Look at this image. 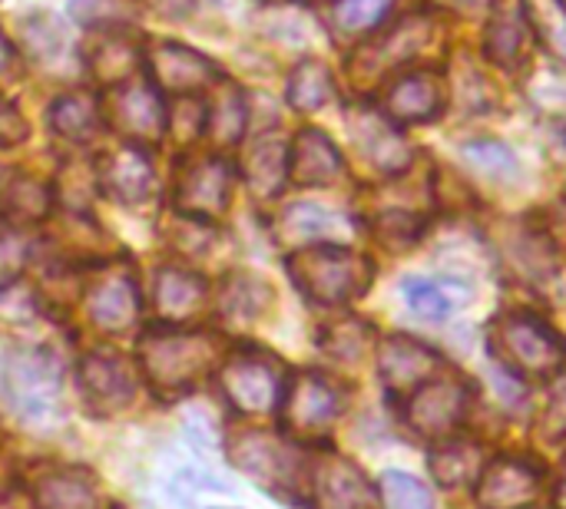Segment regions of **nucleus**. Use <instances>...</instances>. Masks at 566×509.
I'll list each match as a JSON object with an SVG mask.
<instances>
[{"instance_id":"nucleus-1","label":"nucleus","mask_w":566,"mask_h":509,"mask_svg":"<svg viewBox=\"0 0 566 509\" xmlns=\"http://www.w3.org/2000/svg\"><path fill=\"white\" fill-rule=\"evenodd\" d=\"M216 344L202 331H149L139 341V364L163 394L189 391L212 368Z\"/></svg>"},{"instance_id":"nucleus-2","label":"nucleus","mask_w":566,"mask_h":509,"mask_svg":"<svg viewBox=\"0 0 566 509\" xmlns=\"http://www.w3.org/2000/svg\"><path fill=\"white\" fill-rule=\"evenodd\" d=\"M3 394L10 407L17 411L20 421L33 427H46L60 421V394H63V378L60 364L46 351H13L3 361L0 371Z\"/></svg>"},{"instance_id":"nucleus-3","label":"nucleus","mask_w":566,"mask_h":509,"mask_svg":"<svg viewBox=\"0 0 566 509\" xmlns=\"http://www.w3.org/2000/svg\"><path fill=\"white\" fill-rule=\"evenodd\" d=\"M289 275L315 305H345L371 282V262L345 248H305L289 258Z\"/></svg>"},{"instance_id":"nucleus-4","label":"nucleus","mask_w":566,"mask_h":509,"mask_svg":"<svg viewBox=\"0 0 566 509\" xmlns=\"http://www.w3.org/2000/svg\"><path fill=\"white\" fill-rule=\"evenodd\" d=\"M494 354L521 374L547 378L566 364V341L537 315L514 311L494 321L491 331Z\"/></svg>"},{"instance_id":"nucleus-5","label":"nucleus","mask_w":566,"mask_h":509,"mask_svg":"<svg viewBox=\"0 0 566 509\" xmlns=\"http://www.w3.org/2000/svg\"><path fill=\"white\" fill-rule=\"evenodd\" d=\"M219 388L242 414H272L282 404L285 378L275 358L262 351H239L219 368Z\"/></svg>"},{"instance_id":"nucleus-6","label":"nucleus","mask_w":566,"mask_h":509,"mask_svg":"<svg viewBox=\"0 0 566 509\" xmlns=\"http://www.w3.org/2000/svg\"><path fill=\"white\" fill-rule=\"evenodd\" d=\"M80 397L86 411L96 417H113L123 414L136 401V374L126 358L113 351H93L80 361L76 371Z\"/></svg>"},{"instance_id":"nucleus-7","label":"nucleus","mask_w":566,"mask_h":509,"mask_svg":"<svg viewBox=\"0 0 566 509\" xmlns=\"http://www.w3.org/2000/svg\"><path fill=\"white\" fill-rule=\"evenodd\" d=\"M342 407H345L342 388L315 371H305L295 381H289L282 394L285 424L292 434H302V437L325 434L338 421Z\"/></svg>"},{"instance_id":"nucleus-8","label":"nucleus","mask_w":566,"mask_h":509,"mask_svg":"<svg viewBox=\"0 0 566 509\" xmlns=\"http://www.w3.org/2000/svg\"><path fill=\"white\" fill-rule=\"evenodd\" d=\"M232 460L239 464V470L255 477L272 494L298 490V457H295V450L289 444H282L272 434L249 431V434L235 437Z\"/></svg>"},{"instance_id":"nucleus-9","label":"nucleus","mask_w":566,"mask_h":509,"mask_svg":"<svg viewBox=\"0 0 566 509\" xmlns=\"http://www.w3.org/2000/svg\"><path fill=\"white\" fill-rule=\"evenodd\" d=\"M471 391L458 381H428L408 401V424L431 441L448 437L468 417Z\"/></svg>"},{"instance_id":"nucleus-10","label":"nucleus","mask_w":566,"mask_h":509,"mask_svg":"<svg viewBox=\"0 0 566 509\" xmlns=\"http://www.w3.org/2000/svg\"><path fill=\"white\" fill-rule=\"evenodd\" d=\"M103 116L133 142H156L166 126L159 93L139 79H126L123 86H116L109 93V106L103 109Z\"/></svg>"},{"instance_id":"nucleus-11","label":"nucleus","mask_w":566,"mask_h":509,"mask_svg":"<svg viewBox=\"0 0 566 509\" xmlns=\"http://www.w3.org/2000/svg\"><path fill=\"white\" fill-rule=\"evenodd\" d=\"M541 497V474L514 457L494 460L481 474L478 500L484 509H527Z\"/></svg>"},{"instance_id":"nucleus-12","label":"nucleus","mask_w":566,"mask_h":509,"mask_svg":"<svg viewBox=\"0 0 566 509\" xmlns=\"http://www.w3.org/2000/svg\"><path fill=\"white\" fill-rule=\"evenodd\" d=\"M153 79L163 93L189 96L192 89H202L216 79V63L202 56L199 50H189L182 43H156L149 53Z\"/></svg>"},{"instance_id":"nucleus-13","label":"nucleus","mask_w":566,"mask_h":509,"mask_svg":"<svg viewBox=\"0 0 566 509\" xmlns=\"http://www.w3.org/2000/svg\"><path fill=\"white\" fill-rule=\"evenodd\" d=\"M86 311L99 331L123 335L136 325L139 318V291L136 282L126 272H106L90 285L86 295Z\"/></svg>"},{"instance_id":"nucleus-14","label":"nucleus","mask_w":566,"mask_h":509,"mask_svg":"<svg viewBox=\"0 0 566 509\" xmlns=\"http://www.w3.org/2000/svg\"><path fill=\"white\" fill-rule=\"evenodd\" d=\"M438 364L441 358L415 338L391 335L381 344V378L395 394H415L438 374Z\"/></svg>"},{"instance_id":"nucleus-15","label":"nucleus","mask_w":566,"mask_h":509,"mask_svg":"<svg viewBox=\"0 0 566 509\" xmlns=\"http://www.w3.org/2000/svg\"><path fill=\"white\" fill-rule=\"evenodd\" d=\"M229 189H232V169L222 159H199L192 162L176 189V202L189 215H219L229 205Z\"/></svg>"},{"instance_id":"nucleus-16","label":"nucleus","mask_w":566,"mask_h":509,"mask_svg":"<svg viewBox=\"0 0 566 509\" xmlns=\"http://www.w3.org/2000/svg\"><path fill=\"white\" fill-rule=\"evenodd\" d=\"M375 490L348 460H325L315 470V509H375Z\"/></svg>"},{"instance_id":"nucleus-17","label":"nucleus","mask_w":566,"mask_h":509,"mask_svg":"<svg viewBox=\"0 0 566 509\" xmlns=\"http://www.w3.org/2000/svg\"><path fill=\"white\" fill-rule=\"evenodd\" d=\"M385 113L395 123H428L441 113V79L434 73H405L385 93Z\"/></svg>"},{"instance_id":"nucleus-18","label":"nucleus","mask_w":566,"mask_h":509,"mask_svg":"<svg viewBox=\"0 0 566 509\" xmlns=\"http://www.w3.org/2000/svg\"><path fill=\"white\" fill-rule=\"evenodd\" d=\"M342 152L318 129H302L289 149V179L302 185H328L342 172Z\"/></svg>"},{"instance_id":"nucleus-19","label":"nucleus","mask_w":566,"mask_h":509,"mask_svg":"<svg viewBox=\"0 0 566 509\" xmlns=\"http://www.w3.org/2000/svg\"><path fill=\"white\" fill-rule=\"evenodd\" d=\"M99 179L103 189L126 205H136L153 192V166L139 146H123L109 152L99 166Z\"/></svg>"},{"instance_id":"nucleus-20","label":"nucleus","mask_w":566,"mask_h":509,"mask_svg":"<svg viewBox=\"0 0 566 509\" xmlns=\"http://www.w3.org/2000/svg\"><path fill=\"white\" fill-rule=\"evenodd\" d=\"M36 509H99V494L83 470H50L33 487Z\"/></svg>"},{"instance_id":"nucleus-21","label":"nucleus","mask_w":566,"mask_h":509,"mask_svg":"<svg viewBox=\"0 0 566 509\" xmlns=\"http://www.w3.org/2000/svg\"><path fill=\"white\" fill-rule=\"evenodd\" d=\"M206 298H209V288L199 275L182 272V268L156 272V305H159L163 318L186 321L202 311Z\"/></svg>"},{"instance_id":"nucleus-22","label":"nucleus","mask_w":566,"mask_h":509,"mask_svg":"<svg viewBox=\"0 0 566 509\" xmlns=\"http://www.w3.org/2000/svg\"><path fill=\"white\" fill-rule=\"evenodd\" d=\"M531 50V30L527 20L517 7V0H504L497 7L494 23L488 26V53L497 63H517Z\"/></svg>"},{"instance_id":"nucleus-23","label":"nucleus","mask_w":566,"mask_h":509,"mask_svg":"<svg viewBox=\"0 0 566 509\" xmlns=\"http://www.w3.org/2000/svg\"><path fill=\"white\" fill-rule=\"evenodd\" d=\"M99 106L93 96L86 93H70V96H60L53 106H50V129L60 132L63 139L70 142H90L96 132H99Z\"/></svg>"},{"instance_id":"nucleus-24","label":"nucleus","mask_w":566,"mask_h":509,"mask_svg":"<svg viewBox=\"0 0 566 509\" xmlns=\"http://www.w3.org/2000/svg\"><path fill=\"white\" fill-rule=\"evenodd\" d=\"M289 179V152L279 139H259L245 156V182L255 195H275Z\"/></svg>"},{"instance_id":"nucleus-25","label":"nucleus","mask_w":566,"mask_h":509,"mask_svg":"<svg viewBox=\"0 0 566 509\" xmlns=\"http://www.w3.org/2000/svg\"><path fill=\"white\" fill-rule=\"evenodd\" d=\"M355 139L361 142V149L371 156V162L385 172H398L411 162V152L408 146L398 139L395 129L385 126V119H375V116H361L358 126H355Z\"/></svg>"},{"instance_id":"nucleus-26","label":"nucleus","mask_w":566,"mask_h":509,"mask_svg":"<svg viewBox=\"0 0 566 509\" xmlns=\"http://www.w3.org/2000/svg\"><path fill=\"white\" fill-rule=\"evenodd\" d=\"M50 212V192L46 185H40L36 179L27 176H13L3 189H0V215L10 225H27L36 222Z\"/></svg>"},{"instance_id":"nucleus-27","label":"nucleus","mask_w":566,"mask_h":509,"mask_svg":"<svg viewBox=\"0 0 566 509\" xmlns=\"http://www.w3.org/2000/svg\"><path fill=\"white\" fill-rule=\"evenodd\" d=\"M431 470L441 487H464L478 474H484V450L468 441H451L438 447V454L431 457Z\"/></svg>"},{"instance_id":"nucleus-28","label":"nucleus","mask_w":566,"mask_h":509,"mask_svg":"<svg viewBox=\"0 0 566 509\" xmlns=\"http://www.w3.org/2000/svg\"><path fill=\"white\" fill-rule=\"evenodd\" d=\"M265 298H269V288L259 278H252V275H232L222 285V291H219V311L226 318L249 321V318H259L262 315Z\"/></svg>"},{"instance_id":"nucleus-29","label":"nucleus","mask_w":566,"mask_h":509,"mask_svg":"<svg viewBox=\"0 0 566 509\" xmlns=\"http://www.w3.org/2000/svg\"><path fill=\"white\" fill-rule=\"evenodd\" d=\"M332 93H335V83L322 63H302L289 79V103L302 113L322 109Z\"/></svg>"},{"instance_id":"nucleus-30","label":"nucleus","mask_w":566,"mask_h":509,"mask_svg":"<svg viewBox=\"0 0 566 509\" xmlns=\"http://www.w3.org/2000/svg\"><path fill=\"white\" fill-rule=\"evenodd\" d=\"M285 225H289V235L295 238H305V242H315V238H335L348 229V222L335 212H325L318 205H295L289 215H285Z\"/></svg>"},{"instance_id":"nucleus-31","label":"nucleus","mask_w":566,"mask_h":509,"mask_svg":"<svg viewBox=\"0 0 566 509\" xmlns=\"http://www.w3.org/2000/svg\"><path fill=\"white\" fill-rule=\"evenodd\" d=\"M401 295H405L408 308L424 321H444L451 315V298L444 295L441 285H434L428 278H405Z\"/></svg>"},{"instance_id":"nucleus-32","label":"nucleus","mask_w":566,"mask_h":509,"mask_svg":"<svg viewBox=\"0 0 566 509\" xmlns=\"http://www.w3.org/2000/svg\"><path fill=\"white\" fill-rule=\"evenodd\" d=\"M242 126H245V106H242V96L235 89H229L209 113L206 119V129L212 132V139L226 149L232 142H239L242 136Z\"/></svg>"},{"instance_id":"nucleus-33","label":"nucleus","mask_w":566,"mask_h":509,"mask_svg":"<svg viewBox=\"0 0 566 509\" xmlns=\"http://www.w3.org/2000/svg\"><path fill=\"white\" fill-rule=\"evenodd\" d=\"M381 503L388 509H434L428 487L398 470L381 477Z\"/></svg>"},{"instance_id":"nucleus-34","label":"nucleus","mask_w":566,"mask_h":509,"mask_svg":"<svg viewBox=\"0 0 566 509\" xmlns=\"http://www.w3.org/2000/svg\"><path fill=\"white\" fill-rule=\"evenodd\" d=\"M395 0H338L335 7V23L345 33H361L375 26Z\"/></svg>"},{"instance_id":"nucleus-35","label":"nucleus","mask_w":566,"mask_h":509,"mask_svg":"<svg viewBox=\"0 0 566 509\" xmlns=\"http://www.w3.org/2000/svg\"><path fill=\"white\" fill-rule=\"evenodd\" d=\"M23 268H27V242L17 235V229H0V288L13 285Z\"/></svg>"},{"instance_id":"nucleus-36","label":"nucleus","mask_w":566,"mask_h":509,"mask_svg":"<svg viewBox=\"0 0 566 509\" xmlns=\"http://www.w3.org/2000/svg\"><path fill=\"white\" fill-rule=\"evenodd\" d=\"M464 156L474 162V166H481V169H488V172H514L517 169V159L511 156V149H504L501 142H471L468 149H464Z\"/></svg>"},{"instance_id":"nucleus-37","label":"nucleus","mask_w":566,"mask_h":509,"mask_svg":"<svg viewBox=\"0 0 566 509\" xmlns=\"http://www.w3.org/2000/svg\"><path fill=\"white\" fill-rule=\"evenodd\" d=\"M20 139H27V123L7 99H0V146H17Z\"/></svg>"},{"instance_id":"nucleus-38","label":"nucleus","mask_w":566,"mask_h":509,"mask_svg":"<svg viewBox=\"0 0 566 509\" xmlns=\"http://www.w3.org/2000/svg\"><path fill=\"white\" fill-rule=\"evenodd\" d=\"M10 63H13V50H10V43L3 40V33H0V76L10 70Z\"/></svg>"},{"instance_id":"nucleus-39","label":"nucleus","mask_w":566,"mask_h":509,"mask_svg":"<svg viewBox=\"0 0 566 509\" xmlns=\"http://www.w3.org/2000/svg\"><path fill=\"white\" fill-rule=\"evenodd\" d=\"M557 509H566V480L557 487Z\"/></svg>"},{"instance_id":"nucleus-40","label":"nucleus","mask_w":566,"mask_h":509,"mask_svg":"<svg viewBox=\"0 0 566 509\" xmlns=\"http://www.w3.org/2000/svg\"><path fill=\"white\" fill-rule=\"evenodd\" d=\"M454 3H461V7H471L474 0H454Z\"/></svg>"},{"instance_id":"nucleus-41","label":"nucleus","mask_w":566,"mask_h":509,"mask_svg":"<svg viewBox=\"0 0 566 509\" xmlns=\"http://www.w3.org/2000/svg\"><path fill=\"white\" fill-rule=\"evenodd\" d=\"M212 509H235V507H212Z\"/></svg>"}]
</instances>
